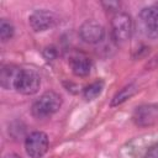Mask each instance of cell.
Listing matches in <instances>:
<instances>
[{
  "label": "cell",
  "mask_w": 158,
  "mask_h": 158,
  "mask_svg": "<svg viewBox=\"0 0 158 158\" xmlns=\"http://www.w3.org/2000/svg\"><path fill=\"white\" fill-rule=\"evenodd\" d=\"M48 136L42 131H33L25 139V149L31 158H42L48 151Z\"/></svg>",
  "instance_id": "obj_4"
},
{
  "label": "cell",
  "mask_w": 158,
  "mask_h": 158,
  "mask_svg": "<svg viewBox=\"0 0 158 158\" xmlns=\"http://www.w3.org/2000/svg\"><path fill=\"white\" fill-rule=\"evenodd\" d=\"M69 65L77 77H86L91 72L93 62L83 52H74L69 57Z\"/></svg>",
  "instance_id": "obj_9"
},
{
  "label": "cell",
  "mask_w": 158,
  "mask_h": 158,
  "mask_svg": "<svg viewBox=\"0 0 158 158\" xmlns=\"http://www.w3.org/2000/svg\"><path fill=\"white\" fill-rule=\"evenodd\" d=\"M133 122L139 127H148L158 121V105L144 104L138 106L132 115Z\"/></svg>",
  "instance_id": "obj_7"
},
{
  "label": "cell",
  "mask_w": 158,
  "mask_h": 158,
  "mask_svg": "<svg viewBox=\"0 0 158 158\" xmlns=\"http://www.w3.org/2000/svg\"><path fill=\"white\" fill-rule=\"evenodd\" d=\"M15 33V27L14 25L7 21L6 19H1L0 20V40L1 42H7L9 40H11L14 37Z\"/></svg>",
  "instance_id": "obj_13"
},
{
  "label": "cell",
  "mask_w": 158,
  "mask_h": 158,
  "mask_svg": "<svg viewBox=\"0 0 158 158\" xmlns=\"http://www.w3.org/2000/svg\"><path fill=\"white\" fill-rule=\"evenodd\" d=\"M139 19L143 25V30L147 37L157 38L158 37V2L152 6L142 9L139 12Z\"/></svg>",
  "instance_id": "obj_8"
},
{
  "label": "cell",
  "mask_w": 158,
  "mask_h": 158,
  "mask_svg": "<svg viewBox=\"0 0 158 158\" xmlns=\"http://www.w3.org/2000/svg\"><path fill=\"white\" fill-rule=\"evenodd\" d=\"M138 91V85L136 83H130L127 85H125L122 89H120L112 98L110 105L114 106H118L121 104H123L125 101H127L128 99H131L136 93Z\"/></svg>",
  "instance_id": "obj_11"
},
{
  "label": "cell",
  "mask_w": 158,
  "mask_h": 158,
  "mask_svg": "<svg viewBox=\"0 0 158 158\" xmlns=\"http://www.w3.org/2000/svg\"><path fill=\"white\" fill-rule=\"evenodd\" d=\"M21 68L16 65H4L0 70V84L5 90H11L15 89L16 80L19 78Z\"/></svg>",
  "instance_id": "obj_10"
},
{
  "label": "cell",
  "mask_w": 158,
  "mask_h": 158,
  "mask_svg": "<svg viewBox=\"0 0 158 158\" xmlns=\"http://www.w3.org/2000/svg\"><path fill=\"white\" fill-rule=\"evenodd\" d=\"M42 54H43V57H44L46 60H53V59L57 58V54H58V53H57L56 47L49 46V47H46V48L43 49Z\"/></svg>",
  "instance_id": "obj_14"
},
{
  "label": "cell",
  "mask_w": 158,
  "mask_h": 158,
  "mask_svg": "<svg viewBox=\"0 0 158 158\" xmlns=\"http://www.w3.org/2000/svg\"><path fill=\"white\" fill-rule=\"evenodd\" d=\"M144 158H158V143L149 147L144 154Z\"/></svg>",
  "instance_id": "obj_15"
},
{
  "label": "cell",
  "mask_w": 158,
  "mask_h": 158,
  "mask_svg": "<svg viewBox=\"0 0 158 158\" xmlns=\"http://www.w3.org/2000/svg\"><path fill=\"white\" fill-rule=\"evenodd\" d=\"M79 36L80 38L89 44L100 43L105 37L104 27L95 20H86L79 27Z\"/></svg>",
  "instance_id": "obj_5"
},
{
  "label": "cell",
  "mask_w": 158,
  "mask_h": 158,
  "mask_svg": "<svg viewBox=\"0 0 158 158\" xmlns=\"http://www.w3.org/2000/svg\"><path fill=\"white\" fill-rule=\"evenodd\" d=\"M133 32V22L128 14L116 12L111 19V36L116 43L127 42Z\"/></svg>",
  "instance_id": "obj_2"
},
{
  "label": "cell",
  "mask_w": 158,
  "mask_h": 158,
  "mask_svg": "<svg viewBox=\"0 0 158 158\" xmlns=\"http://www.w3.org/2000/svg\"><path fill=\"white\" fill-rule=\"evenodd\" d=\"M62 96L56 91H46L43 93L31 107V112L36 118H47L56 114L62 106Z\"/></svg>",
  "instance_id": "obj_1"
},
{
  "label": "cell",
  "mask_w": 158,
  "mask_h": 158,
  "mask_svg": "<svg viewBox=\"0 0 158 158\" xmlns=\"http://www.w3.org/2000/svg\"><path fill=\"white\" fill-rule=\"evenodd\" d=\"M41 86V78L40 74L35 69L30 68H21L19 78L16 80L15 89L23 95H33L38 91Z\"/></svg>",
  "instance_id": "obj_3"
},
{
  "label": "cell",
  "mask_w": 158,
  "mask_h": 158,
  "mask_svg": "<svg viewBox=\"0 0 158 158\" xmlns=\"http://www.w3.org/2000/svg\"><path fill=\"white\" fill-rule=\"evenodd\" d=\"M58 19L54 12L49 10H36L28 17V23L35 32H42L52 28L57 23Z\"/></svg>",
  "instance_id": "obj_6"
},
{
  "label": "cell",
  "mask_w": 158,
  "mask_h": 158,
  "mask_svg": "<svg viewBox=\"0 0 158 158\" xmlns=\"http://www.w3.org/2000/svg\"><path fill=\"white\" fill-rule=\"evenodd\" d=\"M2 158H21L19 154H16V153H7V154H5Z\"/></svg>",
  "instance_id": "obj_16"
},
{
  "label": "cell",
  "mask_w": 158,
  "mask_h": 158,
  "mask_svg": "<svg viewBox=\"0 0 158 158\" xmlns=\"http://www.w3.org/2000/svg\"><path fill=\"white\" fill-rule=\"evenodd\" d=\"M104 85H105L104 80H96V81L89 84L88 86H85L84 90H83V96H84V99H85V100H89V101L96 99V98L101 94V91H102V89H104Z\"/></svg>",
  "instance_id": "obj_12"
}]
</instances>
